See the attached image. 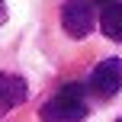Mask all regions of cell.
Instances as JSON below:
<instances>
[{
    "mask_svg": "<svg viewBox=\"0 0 122 122\" xmlns=\"http://www.w3.org/2000/svg\"><path fill=\"white\" fill-rule=\"evenodd\" d=\"M84 93H87V87L80 84V80L64 84L55 97L48 100V103H42L39 119H42V122H84L87 112H90Z\"/></svg>",
    "mask_w": 122,
    "mask_h": 122,
    "instance_id": "obj_1",
    "label": "cell"
},
{
    "mask_svg": "<svg viewBox=\"0 0 122 122\" xmlns=\"http://www.w3.org/2000/svg\"><path fill=\"white\" fill-rule=\"evenodd\" d=\"M97 26V10L93 0H64L61 6V29L71 39H87Z\"/></svg>",
    "mask_w": 122,
    "mask_h": 122,
    "instance_id": "obj_2",
    "label": "cell"
},
{
    "mask_svg": "<svg viewBox=\"0 0 122 122\" xmlns=\"http://www.w3.org/2000/svg\"><path fill=\"white\" fill-rule=\"evenodd\" d=\"M87 87L93 90V97L100 100H112L116 93L122 90V58H106L93 67Z\"/></svg>",
    "mask_w": 122,
    "mask_h": 122,
    "instance_id": "obj_3",
    "label": "cell"
},
{
    "mask_svg": "<svg viewBox=\"0 0 122 122\" xmlns=\"http://www.w3.org/2000/svg\"><path fill=\"white\" fill-rule=\"evenodd\" d=\"M26 97H29L26 77H19V74H0V119L6 112H13L16 106H23Z\"/></svg>",
    "mask_w": 122,
    "mask_h": 122,
    "instance_id": "obj_4",
    "label": "cell"
},
{
    "mask_svg": "<svg viewBox=\"0 0 122 122\" xmlns=\"http://www.w3.org/2000/svg\"><path fill=\"white\" fill-rule=\"evenodd\" d=\"M103 36H109L112 42H122V0H112V3L103 6V13L97 16Z\"/></svg>",
    "mask_w": 122,
    "mask_h": 122,
    "instance_id": "obj_5",
    "label": "cell"
},
{
    "mask_svg": "<svg viewBox=\"0 0 122 122\" xmlns=\"http://www.w3.org/2000/svg\"><path fill=\"white\" fill-rule=\"evenodd\" d=\"M6 23V6H3V0H0V26Z\"/></svg>",
    "mask_w": 122,
    "mask_h": 122,
    "instance_id": "obj_6",
    "label": "cell"
},
{
    "mask_svg": "<svg viewBox=\"0 0 122 122\" xmlns=\"http://www.w3.org/2000/svg\"><path fill=\"white\" fill-rule=\"evenodd\" d=\"M93 3H100V6H106V3H112V0H93Z\"/></svg>",
    "mask_w": 122,
    "mask_h": 122,
    "instance_id": "obj_7",
    "label": "cell"
},
{
    "mask_svg": "<svg viewBox=\"0 0 122 122\" xmlns=\"http://www.w3.org/2000/svg\"><path fill=\"white\" fill-rule=\"evenodd\" d=\"M119 122H122V119H119Z\"/></svg>",
    "mask_w": 122,
    "mask_h": 122,
    "instance_id": "obj_8",
    "label": "cell"
}]
</instances>
